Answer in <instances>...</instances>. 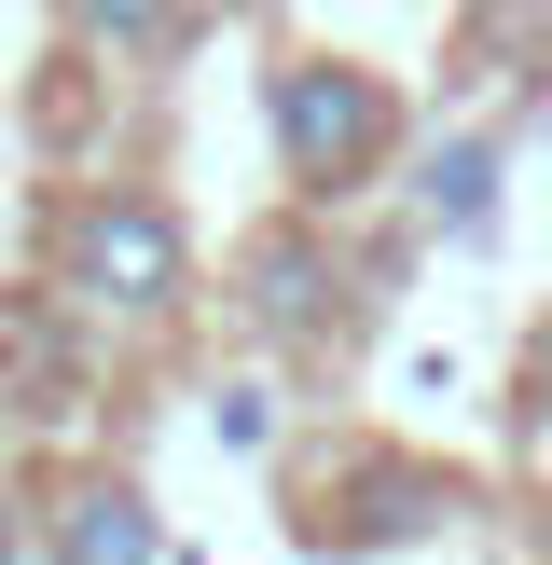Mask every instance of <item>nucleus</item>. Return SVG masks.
<instances>
[{
	"label": "nucleus",
	"mask_w": 552,
	"mask_h": 565,
	"mask_svg": "<svg viewBox=\"0 0 552 565\" xmlns=\"http://www.w3.org/2000/svg\"><path fill=\"white\" fill-rule=\"evenodd\" d=\"M263 125H276V166H290L304 207H346V193H373L386 166H401V97H386V70H359V55H276Z\"/></svg>",
	"instance_id": "f257e3e1"
},
{
	"label": "nucleus",
	"mask_w": 552,
	"mask_h": 565,
	"mask_svg": "<svg viewBox=\"0 0 552 565\" xmlns=\"http://www.w3.org/2000/svg\"><path fill=\"white\" fill-rule=\"evenodd\" d=\"M55 290L110 331H152L193 303V221L166 193H83L70 235H55Z\"/></svg>",
	"instance_id": "f03ea898"
},
{
	"label": "nucleus",
	"mask_w": 552,
	"mask_h": 565,
	"mask_svg": "<svg viewBox=\"0 0 552 565\" xmlns=\"http://www.w3.org/2000/svg\"><path fill=\"white\" fill-rule=\"evenodd\" d=\"M28 552L42 565H166V511L138 469H70L28 497Z\"/></svg>",
	"instance_id": "7ed1b4c3"
},
{
	"label": "nucleus",
	"mask_w": 552,
	"mask_h": 565,
	"mask_svg": "<svg viewBox=\"0 0 552 565\" xmlns=\"http://www.w3.org/2000/svg\"><path fill=\"white\" fill-rule=\"evenodd\" d=\"M346 290H359V276L331 263L318 207L248 235V331H263V345H318V331H346Z\"/></svg>",
	"instance_id": "20e7f679"
},
{
	"label": "nucleus",
	"mask_w": 552,
	"mask_h": 565,
	"mask_svg": "<svg viewBox=\"0 0 552 565\" xmlns=\"http://www.w3.org/2000/svg\"><path fill=\"white\" fill-rule=\"evenodd\" d=\"M70 14L83 55H110V70H180L193 42H208V0H55Z\"/></svg>",
	"instance_id": "39448f33"
},
{
	"label": "nucleus",
	"mask_w": 552,
	"mask_h": 565,
	"mask_svg": "<svg viewBox=\"0 0 552 565\" xmlns=\"http://www.w3.org/2000/svg\"><path fill=\"white\" fill-rule=\"evenodd\" d=\"M497 138H428V152H414V221H428V235H484L497 221Z\"/></svg>",
	"instance_id": "423d86ee"
},
{
	"label": "nucleus",
	"mask_w": 552,
	"mask_h": 565,
	"mask_svg": "<svg viewBox=\"0 0 552 565\" xmlns=\"http://www.w3.org/2000/svg\"><path fill=\"white\" fill-rule=\"evenodd\" d=\"M221 441H235V456H263V441H276V386H235V401H221Z\"/></svg>",
	"instance_id": "0eeeda50"
},
{
	"label": "nucleus",
	"mask_w": 552,
	"mask_h": 565,
	"mask_svg": "<svg viewBox=\"0 0 552 565\" xmlns=\"http://www.w3.org/2000/svg\"><path fill=\"white\" fill-rule=\"evenodd\" d=\"M524 428L552 441V331H539V345H524Z\"/></svg>",
	"instance_id": "6e6552de"
},
{
	"label": "nucleus",
	"mask_w": 552,
	"mask_h": 565,
	"mask_svg": "<svg viewBox=\"0 0 552 565\" xmlns=\"http://www.w3.org/2000/svg\"><path fill=\"white\" fill-rule=\"evenodd\" d=\"M0 565H28V497L0 483Z\"/></svg>",
	"instance_id": "1a4fd4ad"
}]
</instances>
